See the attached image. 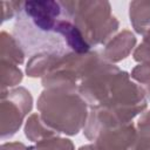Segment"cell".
Instances as JSON below:
<instances>
[{"mask_svg":"<svg viewBox=\"0 0 150 150\" xmlns=\"http://www.w3.org/2000/svg\"><path fill=\"white\" fill-rule=\"evenodd\" d=\"M136 45H137L136 35L129 29H123L118 32L103 47L101 55L104 59V61L115 64L127 59L130 55V53L135 50Z\"/></svg>","mask_w":150,"mask_h":150,"instance_id":"cell-9","label":"cell"},{"mask_svg":"<svg viewBox=\"0 0 150 150\" xmlns=\"http://www.w3.org/2000/svg\"><path fill=\"white\" fill-rule=\"evenodd\" d=\"M23 132L26 138L33 143H39L41 141L55 136H60L56 131H54L50 127L46 124V122L41 118L39 112H34L29 115V117L25 122Z\"/></svg>","mask_w":150,"mask_h":150,"instance_id":"cell-14","label":"cell"},{"mask_svg":"<svg viewBox=\"0 0 150 150\" xmlns=\"http://www.w3.org/2000/svg\"><path fill=\"white\" fill-rule=\"evenodd\" d=\"M143 89H144L145 97H146L148 102H150V83H149V84H146V86H143Z\"/></svg>","mask_w":150,"mask_h":150,"instance_id":"cell-22","label":"cell"},{"mask_svg":"<svg viewBox=\"0 0 150 150\" xmlns=\"http://www.w3.org/2000/svg\"><path fill=\"white\" fill-rule=\"evenodd\" d=\"M77 150H93V148H91V144H84V145L80 146Z\"/></svg>","mask_w":150,"mask_h":150,"instance_id":"cell-23","label":"cell"},{"mask_svg":"<svg viewBox=\"0 0 150 150\" xmlns=\"http://www.w3.org/2000/svg\"><path fill=\"white\" fill-rule=\"evenodd\" d=\"M132 59L138 63L150 62V29L143 35L141 43L135 48Z\"/></svg>","mask_w":150,"mask_h":150,"instance_id":"cell-18","label":"cell"},{"mask_svg":"<svg viewBox=\"0 0 150 150\" xmlns=\"http://www.w3.org/2000/svg\"><path fill=\"white\" fill-rule=\"evenodd\" d=\"M12 34L20 42L27 56L41 52L56 53L60 55L69 52L63 39L59 34L47 33L39 29L25 15L23 9L15 19Z\"/></svg>","mask_w":150,"mask_h":150,"instance_id":"cell-5","label":"cell"},{"mask_svg":"<svg viewBox=\"0 0 150 150\" xmlns=\"http://www.w3.org/2000/svg\"><path fill=\"white\" fill-rule=\"evenodd\" d=\"M103 60L101 53L94 49L83 54L69 50L63 54L49 73L41 79V84L43 89L54 88L77 91L86 75Z\"/></svg>","mask_w":150,"mask_h":150,"instance_id":"cell-3","label":"cell"},{"mask_svg":"<svg viewBox=\"0 0 150 150\" xmlns=\"http://www.w3.org/2000/svg\"><path fill=\"white\" fill-rule=\"evenodd\" d=\"M23 13L39 29L55 33V27L62 19V7L55 0H28L23 2Z\"/></svg>","mask_w":150,"mask_h":150,"instance_id":"cell-7","label":"cell"},{"mask_svg":"<svg viewBox=\"0 0 150 150\" xmlns=\"http://www.w3.org/2000/svg\"><path fill=\"white\" fill-rule=\"evenodd\" d=\"M129 20L134 30L144 35L150 29V0H135L129 4Z\"/></svg>","mask_w":150,"mask_h":150,"instance_id":"cell-13","label":"cell"},{"mask_svg":"<svg viewBox=\"0 0 150 150\" xmlns=\"http://www.w3.org/2000/svg\"><path fill=\"white\" fill-rule=\"evenodd\" d=\"M0 75H1V91L19 87L23 79V73L19 66L0 61Z\"/></svg>","mask_w":150,"mask_h":150,"instance_id":"cell-15","label":"cell"},{"mask_svg":"<svg viewBox=\"0 0 150 150\" xmlns=\"http://www.w3.org/2000/svg\"><path fill=\"white\" fill-rule=\"evenodd\" d=\"M130 77L132 81L141 84L142 87L149 84L150 83V62H143L135 66L130 73Z\"/></svg>","mask_w":150,"mask_h":150,"instance_id":"cell-20","label":"cell"},{"mask_svg":"<svg viewBox=\"0 0 150 150\" xmlns=\"http://www.w3.org/2000/svg\"><path fill=\"white\" fill-rule=\"evenodd\" d=\"M136 141L131 150H150V110H145L136 123Z\"/></svg>","mask_w":150,"mask_h":150,"instance_id":"cell-16","label":"cell"},{"mask_svg":"<svg viewBox=\"0 0 150 150\" xmlns=\"http://www.w3.org/2000/svg\"><path fill=\"white\" fill-rule=\"evenodd\" d=\"M25 1H1V22L16 19L22 12Z\"/></svg>","mask_w":150,"mask_h":150,"instance_id":"cell-19","label":"cell"},{"mask_svg":"<svg viewBox=\"0 0 150 150\" xmlns=\"http://www.w3.org/2000/svg\"><path fill=\"white\" fill-rule=\"evenodd\" d=\"M122 71L116 64L103 60L81 81L77 93L87 102L89 108L98 107L108 98Z\"/></svg>","mask_w":150,"mask_h":150,"instance_id":"cell-6","label":"cell"},{"mask_svg":"<svg viewBox=\"0 0 150 150\" xmlns=\"http://www.w3.org/2000/svg\"><path fill=\"white\" fill-rule=\"evenodd\" d=\"M136 135V124L131 122L100 131L90 144L93 150H131Z\"/></svg>","mask_w":150,"mask_h":150,"instance_id":"cell-8","label":"cell"},{"mask_svg":"<svg viewBox=\"0 0 150 150\" xmlns=\"http://www.w3.org/2000/svg\"><path fill=\"white\" fill-rule=\"evenodd\" d=\"M26 53L13 34L2 30L0 34V61H7L16 66L25 62Z\"/></svg>","mask_w":150,"mask_h":150,"instance_id":"cell-12","label":"cell"},{"mask_svg":"<svg viewBox=\"0 0 150 150\" xmlns=\"http://www.w3.org/2000/svg\"><path fill=\"white\" fill-rule=\"evenodd\" d=\"M54 32L63 39L67 48L70 52L83 54V53H88L91 50L84 36L82 35L80 29L75 26V23L71 20L64 19V18L60 19Z\"/></svg>","mask_w":150,"mask_h":150,"instance_id":"cell-10","label":"cell"},{"mask_svg":"<svg viewBox=\"0 0 150 150\" xmlns=\"http://www.w3.org/2000/svg\"><path fill=\"white\" fill-rule=\"evenodd\" d=\"M60 4L62 18L75 23L91 49L105 46L118 33L120 21L112 15L109 1L66 0Z\"/></svg>","mask_w":150,"mask_h":150,"instance_id":"cell-2","label":"cell"},{"mask_svg":"<svg viewBox=\"0 0 150 150\" xmlns=\"http://www.w3.org/2000/svg\"><path fill=\"white\" fill-rule=\"evenodd\" d=\"M33 109V96L25 87H15L1 91L0 100V137L12 138L26 122Z\"/></svg>","mask_w":150,"mask_h":150,"instance_id":"cell-4","label":"cell"},{"mask_svg":"<svg viewBox=\"0 0 150 150\" xmlns=\"http://www.w3.org/2000/svg\"><path fill=\"white\" fill-rule=\"evenodd\" d=\"M62 55L56 53H49V52H41L36 53L32 56H29L25 71L28 77L32 79H42L45 77L49 70L54 67V64L59 61V59Z\"/></svg>","mask_w":150,"mask_h":150,"instance_id":"cell-11","label":"cell"},{"mask_svg":"<svg viewBox=\"0 0 150 150\" xmlns=\"http://www.w3.org/2000/svg\"><path fill=\"white\" fill-rule=\"evenodd\" d=\"M36 109L48 127L67 136L83 131L89 114V105L77 91L54 88L42 90Z\"/></svg>","mask_w":150,"mask_h":150,"instance_id":"cell-1","label":"cell"},{"mask_svg":"<svg viewBox=\"0 0 150 150\" xmlns=\"http://www.w3.org/2000/svg\"><path fill=\"white\" fill-rule=\"evenodd\" d=\"M34 150H75V145L73 141L67 137L55 136L35 143Z\"/></svg>","mask_w":150,"mask_h":150,"instance_id":"cell-17","label":"cell"},{"mask_svg":"<svg viewBox=\"0 0 150 150\" xmlns=\"http://www.w3.org/2000/svg\"><path fill=\"white\" fill-rule=\"evenodd\" d=\"M0 150H34V146H27L22 142H4Z\"/></svg>","mask_w":150,"mask_h":150,"instance_id":"cell-21","label":"cell"}]
</instances>
